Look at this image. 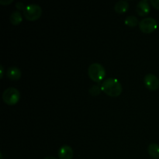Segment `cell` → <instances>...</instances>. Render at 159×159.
Wrapping results in <instances>:
<instances>
[{
  "mask_svg": "<svg viewBox=\"0 0 159 159\" xmlns=\"http://www.w3.org/2000/svg\"><path fill=\"white\" fill-rule=\"evenodd\" d=\"M101 90L111 97H117L122 93L123 87L119 80L114 78H108L103 81Z\"/></svg>",
  "mask_w": 159,
  "mask_h": 159,
  "instance_id": "6da1fadb",
  "label": "cell"
},
{
  "mask_svg": "<svg viewBox=\"0 0 159 159\" xmlns=\"http://www.w3.org/2000/svg\"><path fill=\"white\" fill-rule=\"evenodd\" d=\"M88 75L90 79L96 82H100L106 77V70L101 64L93 63L88 68Z\"/></svg>",
  "mask_w": 159,
  "mask_h": 159,
  "instance_id": "7a4b0ae2",
  "label": "cell"
},
{
  "mask_svg": "<svg viewBox=\"0 0 159 159\" xmlns=\"http://www.w3.org/2000/svg\"><path fill=\"white\" fill-rule=\"evenodd\" d=\"M20 93L17 89L9 87L2 93L3 102L8 106H14L20 101Z\"/></svg>",
  "mask_w": 159,
  "mask_h": 159,
  "instance_id": "3957f363",
  "label": "cell"
},
{
  "mask_svg": "<svg viewBox=\"0 0 159 159\" xmlns=\"http://www.w3.org/2000/svg\"><path fill=\"white\" fill-rule=\"evenodd\" d=\"M42 15V9L39 5L29 4L23 10V16L29 21H36Z\"/></svg>",
  "mask_w": 159,
  "mask_h": 159,
  "instance_id": "277c9868",
  "label": "cell"
},
{
  "mask_svg": "<svg viewBox=\"0 0 159 159\" xmlns=\"http://www.w3.org/2000/svg\"><path fill=\"white\" fill-rule=\"evenodd\" d=\"M158 27V23L155 19L152 17H147L142 19L139 23V28L141 32L144 34H152Z\"/></svg>",
  "mask_w": 159,
  "mask_h": 159,
  "instance_id": "5b68a950",
  "label": "cell"
},
{
  "mask_svg": "<svg viewBox=\"0 0 159 159\" xmlns=\"http://www.w3.org/2000/svg\"><path fill=\"white\" fill-rule=\"evenodd\" d=\"M144 83L148 89L151 91H155L159 87V79L156 75L149 73L144 76Z\"/></svg>",
  "mask_w": 159,
  "mask_h": 159,
  "instance_id": "8992f818",
  "label": "cell"
},
{
  "mask_svg": "<svg viewBox=\"0 0 159 159\" xmlns=\"http://www.w3.org/2000/svg\"><path fill=\"white\" fill-rule=\"evenodd\" d=\"M150 10L151 7L150 5H149V2L147 0H141V1L138 2L136 6L137 13L140 16H144L148 15Z\"/></svg>",
  "mask_w": 159,
  "mask_h": 159,
  "instance_id": "52a82bcc",
  "label": "cell"
},
{
  "mask_svg": "<svg viewBox=\"0 0 159 159\" xmlns=\"http://www.w3.org/2000/svg\"><path fill=\"white\" fill-rule=\"evenodd\" d=\"M74 151L69 145H63L58 151L59 159H72Z\"/></svg>",
  "mask_w": 159,
  "mask_h": 159,
  "instance_id": "ba28073f",
  "label": "cell"
},
{
  "mask_svg": "<svg viewBox=\"0 0 159 159\" xmlns=\"http://www.w3.org/2000/svg\"><path fill=\"white\" fill-rule=\"evenodd\" d=\"M6 75L12 81H17L21 78L22 72L17 67H10L6 71Z\"/></svg>",
  "mask_w": 159,
  "mask_h": 159,
  "instance_id": "9c48e42d",
  "label": "cell"
},
{
  "mask_svg": "<svg viewBox=\"0 0 159 159\" xmlns=\"http://www.w3.org/2000/svg\"><path fill=\"white\" fill-rule=\"evenodd\" d=\"M129 6H129L128 2L124 1V0H120V1H118L115 4L114 9L116 11V12H117V13L123 14L127 12V10L129 9Z\"/></svg>",
  "mask_w": 159,
  "mask_h": 159,
  "instance_id": "30bf717a",
  "label": "cell"
},
{
  "mask_svg": "<svg viewBox=\"0 0 159 159\" xmlns=\"http://www.w3.org/2000/svg\"><path fill=\"white\" fill-rule=\"evenodd\" d=\"M148 152L152 158H159V145L155 143H152L148 147Z\"/></svg>",
  "mask_w": 159,
  "mask_h": 159,
  "instance_id": "8fae6325",
  "label": "cell"
},
{
  "mask_svg": "<svg viewBox=\"0 0 159 159\" xmlns=\"http://www.w3.org/2000/svg\"><path fill=\"white\" fill-rule=\"evenodd\" d=\"M9 20H10V23L12 25L17 26V25H20L21 22L23 21V16H22L20 11H15L10 15Z\"/></svg>",
  "mask_w": 159,
  "mask_h": 159,
  "instance_id": "7c38bea8",
  "label": "cell"
},
{
  "mask_svg": "<svg viewBox=\"0 0 159 159\" xmlns=\"http://www.w3.org/2000/svg\"><path fill=\"white\" fill-rule=\"evenodd\" d=\"M140 22L138 21V19L135 16H129L124 20V23L129 27H134V26L139 25Z\"/></svg>",
  "mask_w": 159,
  "mask_h": 159,
  "instance_id": "4fadbf2b",
  "label": "cell"
},
{
  "mask_svg": "<svg viewBox=\"0 0 159 159\" xmlns=\"http://www.w3.org/2000/svg\"><path fill=\"white\" fill-rule=\"evenodd\" d=\"M100 89L101 88H99L98 85H93L89 89V93L92 96H98L100 94Z\"/></svg>",
  "mask_w": 159,
  "mask_h": 159,
  "instance_id": "5bb4252c",
  "label": "cell"
},
{
  "mask_svg": "<svg viewBox=\"0 0 159 159\" xmlns=\"http://www.w3.org/2000/svg\"><path fill=\"white\" fill-rule=\"evenodd\" d=\"M150 3L154 8L159 9V0H150Z\"/></svg>",
  "mask_w": 159,
  "mask_h": 159,
  "instance_id": "9a60e30c",
  "label": "cell"
},
{
  "mask_svg": "<svg viewBox=\"0 0 159 159\" xmlns=\"http://www.w3.org/2000/svg\"><path fill=\"white\" fill-rule=\"evenodd\" d=\"M16 9H19V10L23 11L26 6H24V4H23V2H17L16 4Z\"/></svg>",
  "mask_w": 159,
  "mask_h": 159,
  "instance_id": "2e32d148",
  "label": "cell"
},
{
  "mask_svg": "<svg viewBox=\"0 0 159 159\" xmlns=\"http://www.w3.org/2000/svg\"><path fill=\"white\" fill-rule=\"evenodd\" d=\"M12 2H13V0H8V1H6V0H1V1H0V4L2 5V6H7V5L11 4Z\"/></svg>",
  "mask_w": 159,
  "mask_h": 159,
  "instance_id": "e0dca14e",
  "label": "cell"
},
{
  "mask_svg": "<svg viewBox=\"0 0 159 159\" xmlns=\"http://www.w3.org/2000/svg\"><path fill=\"white\" fill-rule=\"evenodd\" d=\"M3 75H4V68L2 65H0V78L2 79Z\"/></svg>",
  "mask_w": 159,
  "mask_h": 159,
  "instance_id": "ac0fdd59",
  "label": "cell"
},
{
  "mask_svg": "<svg viewBox=\"0 0 159 159\" xmlns=\"http://www.w3.org/2000/svg\"><path fill=\"white\" fill-rule=\"evenodd\" d=\"M43 159H57V158H56L55 157H53V156H48V157H46V158H44Z\"/></svg>",
  "mask_w": 159,
  "mask_h": 159,
  "instance_id": "d6986e66",
  "label": "cell"
},
{
  "mask_svg": "<svg viewBox=\"0 0 159 159\" xmlns=\"http://www.w3.org/2000/svg\"><path fill=\"white\" fill-rule=\"evenodd\" d=\"M1 159H2V154H1Z\"/></svg>",
  "mask_w": 159,
  "mask_h": 159,
  "instance_id": "ffe728a7",
  "label": "cell"
}]
</instances>
